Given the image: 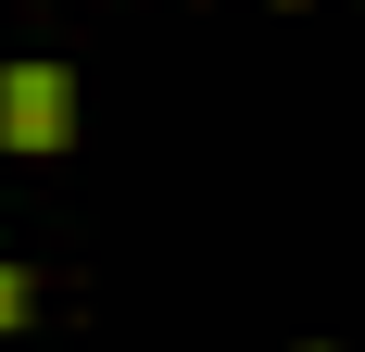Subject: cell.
Segmentation results:
<instances>
[{
    "label": "cell",
    "mask_w": 365,
    "mask_h": 352,
    "mask_svg": "<svg viewBox=\"0 0 365 352\" xmlns=\"http://www.w3.org/2000/svg\"><path fill=\"white\" fill-rule=\"evenodd\" d=\"M76 139V76L63 63H0V151H63Z\"/></svg>",
    "instance_id": "6da1fadb"
},
{
    "label": "cell",
    "mask_w": 365,
    "mask_h": 352,
    "mask_svg": "<svg viewBox=\"0 0 365 352\" xmlns=\"http://www.w3.org/2000/svg\"><path fill=\"white\" fill-rule=\"evenodd\" d=\"M26 315H38V277H26V264H0V340H13Z\"/></svg>",
    "instance_id": "7a4b0ae2"
},
{
    "label": "cell",
    "mask_w": 365,
    "mask_h": 352,
    "mask_svg": "<svg viewBox=\"0 0 365 352\" xmlns=\"http://www.w3.org/2000/svg\"><path fill=\"white\" fill-rule=\"evenodd\" d=\"M302 352H328V340H302Z\"/></svg>",
    "instance_id": "3957f363"
}]
</instances>
